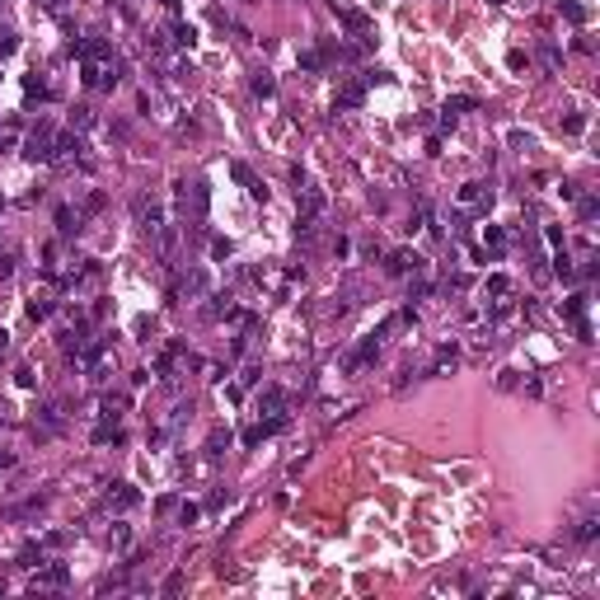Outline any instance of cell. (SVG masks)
<instances>
[{"instance_id": "7c38bea8", "label": "cell", "mask_w": 600, "mask_h": 600, "mask_svg": "<svg viewBox=\"0 0 600 600\" xmlns=\"http://www.w3.org/2000/svg\"><path fill=\"white\" fill-rule=\"evenodd\" d=\"M43 586H66V568H61V563H47V568H38V581H33V591H43Z\"/></svg>"}, {"instance_id": "cb8c5ba5", "label": "cell", "mask_w": 600, "mask_h": 600, "mask_svg": "<svg viewBox=\"0 0 600 600\" xmlns=\"http://www.w3.org/2000/svg\"><path fill=\"white\" fill-rule=\"evenodd\" d=\"M362 99H366V85H347L342 89V104L347 108H362Z\"/></svg>"}, {"instance_id": "ac0fdd59", "label": "cell", "mask_w": 600, "mask_h": 600, "mask_svg": "<svg viewBox=\"0 0 600 600\" xmlns=\"http://www.w3.org/2000/svg\"><path fill=\"white\" fill-rule=\"evenodd\" d=\"M254 94H258V99H272V94H277V80L267 76V71H258V76H254Z\"/></svg>"}, {"instance_id": "4fadbf2b", "label": "cell", "mask_w": 600, "mask_h": 600, "mask_svg": "<svg viewBox=\"0 0 600 600\" xmlns=\"http://www.w3.org/2000/svg\"><path fill=\"white\" fill-rule=\"evenodd\" d=\"M596 535H600V516H596V511H591V516H581V521H577L573 540H581V544H591Z\"/></svg>"}, {"instance_id": "52a82bcc", "label": "cell", "mask_w": 600, "mask_h": 600, "mask_svg": "<svg viewBox=\"0 0 600 600\" xmlns=\"http://www.w3.org/2000/svg\"><path fill=\"white\" fill-rule=\"evenodd\" d=\"M61 427H66V408H61V403H47V408L38 413V436H56Z\"/></svg>"}, {"instance_id": "ffe728a7", "label": "cell", "mask_w": 600, "mask_h": 600, "mask_svg": "<svg viewBox=\"0 0 600 600\" xmlns=\"http://www.w3.org/2000/svg\"><path fill=\"white\" fill-rule=\"evenodd\" d=\"M342 24L352 28V33H366V28H370V19H366L362 10H342Z\"/></svg>"}, {"instance_id": "74e56055", "label": "cell", "mask_w": 600, "mask_h": 600, "mask_svg": "<svg viewBox=\"0 0 600 600\" xmlns=\"http://www.w3.org/2000/svg\"><path fill=\"white\" fill-rule=\"evenodd\" d=\"M5 352H10V333L0 329V357H5Z\"/></svg>"}, {"instance_id": "2e32d148", "label": "cell", "mask_w": 600, "mask_h": 600, "mask_svg": "<svg viewBox=\"0 0 600 600\" xmlns=\"http://www.w3.org/2000/svg\"><path fill=\"white\" fill-rule=\"evenodd\" d=\"M474 108H478V104H474L469 94H455V99H445L441 113H445V118H455V113H474Z\"/></svg>"}, {"instance_id": "836d02e7", "label": "cell", "mask_w": 600, "mask_h": 600, "mask_svg": "<svg viewBox=\"0 0 600 600\" xmlns=\"http://www.w3.org/2000/svg\"><path fill=\"white\" fill-rule=\"evenodd\" d=\"M5 52H14V33H10V28H0V56Z\"/></svg>"}, {"instance_id": "8fae6325", "label": "cell", "mask_w": 600, "mask_h": 600, "mask_svg": "<svg viewBox=\"0 0 600 600\" xmlns=\"http://www.w3.org/2000/svg\"><path fill=\"white\" fill-rule=\"evenodd\" d=\"M282 408H287V394H282V390H263V399H258V413H267V418H287Z\"/></svg>"}, {"instance_id": "8992f818", "label": "cell", "mask_w": 600, "mask_h": 600, "mask_svg": "<svg viewBox=\"0 0 600 600\" xmlns=\"http://www.w3.org/2000/svg\"><path fill=\"white\" fill-rule=\"evenodd\" d=\"M422 267H427V263H422L413 249H394L390 258H385V272H390V277H418Z\"/></svg>"}, {"instance_id": "1f68e13d", "label": "cell", "mask_w": 600, "mask_h": 600, "mask_svg": "<svg viewBox=\"0 0 600 600\" xmlns=\"http://www.w3.org/2000/svg\"><path fill=\"white\" fill-rule=\"evenodd\" d=\"M179 521H183V525L197 521V507H192V502H183V507H179Z\"/></svg>"}, {"instance_id": "5bb4252c", "label": "cell", "mask_w": 600, "mask_h": 600, "mask_svg": "<svg viewBox=\"0 0 600 600\" xmlns=\"http://www.w3.org/2000/svg\"><path fill=\"white\" fill-rule=\"evenodd\" d=\"M483 296H493V300H507V296H511V277H502V272H493V277L483 282Z\"/></svg>"}, {"instance_id": "4dcf8cb0", "label": "cell", "mask_w": 600, "mask_h": 600, "mask_svg": "<svg viewBox=\"0 0 600 600\" xmlns=\"http://www.w3.org/2000/svg\"><path fill=\"white\" fill-rule=\"evenodd\" d=\"M563 14H568V19H573V24H581V19H586V10H581V5H573V0H568V5H563Z\"/></svg>"}, {"instance_id": "603a6c76", "label": "cell", "mask_w": 600, "mask_h": 600, "mask_svg": "<svg viewBox=\"0 0 600 600\" xmlns=\"http://www.w3.org/2000/svg\"><path fill=\"white\" fill-rule=\"evenodd\" d=\"M76 221H80V216H76L71 207H61V211H56V230H61V235H71V230H76Z\"/></svg>"}, {"instance_id": "f1b7e54d", "label": "cell", "mask_w": 600, "mask_h": 600, "mask_svg": "<svg viewBox=\"0 0 600 600\" xmlns=\"http://www.w3.org/2000/svg\"><path fill=\"white\" fill-rule=\"evenodd\" d=\"M183 591V573H169L164 577V596H179Z\"/></svg>"}, {"instance_id": "f546056e", "label": "cell", "mask_w": 600, "mask_h": 600, "mask_svg": "<svg viewBox=\"0 0 600 600\" xmlns=\"http://www.w3.org/2000/svg\"><path fill=\"white\" fill-rule=\"evenodd\" d=\"M586 127V118H581V113H568V118H563V131H581Z\"/></svg>"}, {"instance_id": "4316f807", "label": "cell", "mask_w": 600, "mask_h": 600, "mask_svg": "<svg viewBox=\"0 0 600 600\" xmlns=\"http://www.w3.org/2000/svg\"><path fill=\"white\" fill-rule=\"evenodd\" d=\"M221 445H230V432H211V441H207V455H221Z\"/></svg>"}, {"instance_id": "6da1fadb", "label": "cell", "mask_w": 600, "mask_h": 600, "mask_svg": "<svg viewBox=\"0 0 600 600\" xmlns=\"http://www.w3.org/2000/svg\"><path fill=\"white\" fill-rule=\"evenodd\" d=\"M179 211L192 221V225H202V221H207V211H211V188L202 179H192V183L183 179L179 183Z\"/></svg>"}, {"instance_id": "5b68a950", "label": "cell", "mask_w": 600, "mask_h": 600, "mask_svg": "<svg viewBox=\"0 0 600 600\" xmlns=\"http://www.w3.org/2000/svg\"><path fill=\"white\" fill-rule=\"evenodd\" d=\"M455 207L460 211H488L493 207V188H488V183H465V188L455 192Z\"/></svg>"}, {"instance_id": "3957f363", "label": "cell", "mask_w": 600, "mask_h": 600, "mask_svg": "<svg viewBox=\"0 0 600 600\" xmlns=\"http://www.w3.org/2000/svg\"><path fill=\"white\" fill-rule=\"evenodd\" d=\"M52 146H56L52 122H38V127L24 136V159H33V164H52Z\"/></svg>"}, {"instance_id": "44dd1931", "label": "cell", "mask_w": 600, "mask_h": 600, "mask_svg": "<svg viewBox=\"0 0 600 600\" xmlns=\"http://www.w3.org/2000/svg\"><path fill=\"white\" fill-rule=\"evenodd\" d=\"M581 314H586V300H581V296H568V300H563V319H581Z\"/></svg>"}, {"instance_id": "8d00e7d4", "label": "cell", "mask_w": 600, "mask_h": 600, "mask_svg": "<svg viewBox=\"0 0 600 600\" xmlns=\"http://www.w3.org/2000/svg\"><path fill=\"white\" fill-rule=\"evenodd\" d=\"M10 465H14V455H10V450H0V469H10Z\"/></svg>"}, {"instance_id": "277c9868", "label": "cell", "mask_w": 600, "mask_h": 600, "mask_svg": "<svg viewBox=\"0 0 600 600\" xmlns=\"http://www.w3.org/2000/svg\"><path fill=\"white\" fill-rule=\"evenodd\" d=\"M131 211H136V225L146 230V235H164V207H159L155 197H131Z\"/></svg>"}, {"instance_id": "83f0119b", "label": "cell", "mask_w": 600, "mask_h": 600, "mask_svg": "<svg viewBox=\"0 0 600 600\" xmlns=\"http://www.w3.org/2000/svg\"><path fill=\"white\" fill-rule=\"evenodd\" d=\"M71 122H76V131H85V127H94V113H89V108H76Z\"/></svg>"}, {"instance_id": "d4e9b609", "label": "cell", "mask_w": 600, "mask_h": 600, "mask_svg": "<svg viewBox=\"0 0 600 600\" xmlns=\"http://www.w3.org/2000/svg\"><path fill=\"white\" fill-rule=\"evenodd\" d=\"M553 263H558L553 272H558L563 282H573V277H577V267H573V258H568V254H558V258H553Z\"/></svg>"}, {"instance_id": "f35d334b", "label": "cell", "mask_w": 600, "mask_h": 600, "mask_svg": "<svg viewBox=\"0 0 600 600\" xmlns=\"http://www.w3.org/2000/svg\"><path fill=\"white\" fill-rule=\"evenodd\" d=\"M47 5H66V0H47Z\"/></svg>"}, {"instance_id": "d6986e66", "label": "cell", "mask_w": 600, "mask_h": 600, "mask_svg": "<svg viewBox=\"0 0 600 600\" xmlns=\"http://www.w3.org/2000/svg\"><path fill=\"white\" fill-rule=\"evenodd\" d=\"M596 211H600V202L591 197V192H586V197L577 192V216H581V221H596Z\"/></svg>"}, {"instance_id": "d6a6232c", "label": "cell", "mask_w": 600, "mask_h": 600, "mask_svg": "<svg viewBox=\"0 0 600 600\" xmlns=\"http://www.w3.org/2000/svg\"><path fill=\"white\" fill-rule=\"evenodd\" d=\"M300 66H305V71H319V66H324V56H319V52H305V56H300Z\"/></svg>"}, {"instance_id": "7a4b0ae2", "label": "cell", "mask_w": 600, "mask_h": 600, "mask_svg": "<svg viewBox=\"0 0 600 600\" xmlns=\"http://www.w3.org/2000/svg\"><path fill=\"white\" fill-rule=\"evenodd\" d=\"M380 342H385V333H380V329H375V333H366V338L357 342L347 357H342V375H357V370H366V366L380 357Z\"/></svg>"}, {"instance_id": "d590c367", "label": "cell", "mask_w": 600, "mask_h": 600, "mask_svg": "<svg viewBox=\"0 0 600 600\" xmlns=\"http://www.w3.org/2000/svg\"><path fill=\"white\" fill-rule=\"evenodd\" d=\"M10 267H14V263H10V254H0V277H10Z\"/></svg>"}, {"instance_id": "484cf974", "label": "cell", "mask_w": 600, "mask_h": 600, "mask_svg": "<svg viewBox=\"0 0 600 600\" xmlns=\"http://www.w3.org/2000/svg\"><path fill=\"white\" fill-rule=\"evenodd\" d=\"M52 314V300H28V319H47Z\"/></svg>"}, {"instance_id": "9a60e30c", "label": "cell", "mask_w": 600, "mask_h": 600, "mask_svg": "<svg viewBox=\"0 0 600 600\" xmlns=\"http://www.w3.org/2000/svg\"><path fill=\"white\" fill-rule=\"evenodd\" d=\"M122 408H127V399H122V394H108L99 413H104V422H118V418H122Z\"/></svg>"}, {"instance_id": "ba28073f", "label": "cell", "mask_w": 600, "mask_h": 600, "mask_svg": "<svg viewBox=\"0 0 600 600\" xmlns=\"http://www.w3.org/2000/svg\"><path fill=\"white\" fill-rule=\"evenodd\" d=\"M104 502H108V507H118V511H127V507H136V502H141V493H136L131 483H108Z\"/></svg>"}, {"instance_id": "30bf717a", "label": "cell", "mask_w": 600, "mask_h": 600, "mask_svg": "<svg viewBox=\"0 0 600 600\" xmlns=\"http://www.w3.org/2000/svg\"><path fill=\"white\" fill-rule=\"evenodd\" d=\"M230 174H235V179L249 188V197H254V202H267V188H263V183L249 174V164H230Z\"/></svg>"}, {"instance_id": "ab89813d", "label": "cell", "mask_w": 600, "mask_h": 600, "mask_svg": "<svg viewBox=\"0 0 600 600\" xmlns=\"http://www.w3.org/2000/svg\"><path fill=\"white\" fill-rule=\"evenodd\" d=\"M493 5H502V0H493Z\"/></svg>"}, {"instance_id": "e575fe53", "label": "cell", "mask_w": 600, "mask_h": 600, "mask_svg": "<svg viewBox=\"0 0 600 600\" xmlns=\"http://www.w3.org/2000/svg\"><path fill=\"white\" fill-rule=\"evenodd\" d=\"M33 385H38V375H33V370L24 366V370H19V390H33Z\"/></svg>"}, {"instance_id": "7402d4cb", "label": "cell", "mask_w": 600, "mask_h": 600, "mask_svg": "<svg viewBox=\"0 0 600 600\" xmlns=\"http://www.w3.org/2000/svg\"><path fill=\"white\" fill-rule=\"evenodd\" d=\"M108 544H113V548H127L131 544V525L118 521V525H113V535H108Z\"/></svg>"}, {"instance_id": "9c48e42d", "label": "cell", "mask_w": 600, "mask_h": 600, "mask_svg": "<svg viewBox=\"0 0 600 600\" xmlns=\"http://www.w3.org/2000/svg\"><path fill=\"white\" fill-rule=\"evenodd\" d=\"M455 362H460L455 342H441V347H436V357H432V370H427V375H450V370H455Z\"/></svg>"}, {"instance_id": "e0dca14e", "label": "cell", "mask_w": 600, "mask_h": 600, "mask_svg": "<svg viewBox=\"0 0 600 600\" xmlns=\"http://www.w3.org/2000/svg\"><path fill=\"white\" fill-rule=\"evenodd\" d=\"M192 24H169V43H179V47H192Z\"/></svg>"}]
</instances>
